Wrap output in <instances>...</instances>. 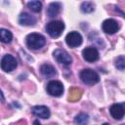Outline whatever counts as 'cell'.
Segmentation results:
<instances>
[{
  "mask_svg": "<svg viewBox=\"0 0 125 125\" xmlns=\"http://www.w3.org/2000/svg\"><path fill=\"white\" fill-rule=\"evenodd\" d=\"M114 65L117 69L119 70H123L125 69V57L124 56H119L115 59L114 62Z\"/></svg>",
  "mask_w": 125,
  "mask_h": 125,
  "instance_id": "19",
  "label": "cell"
},
{
  "mask_svg": "<svg viewBox=\"0 0 125 125\" xmlns=\"http://www.w3.org/2000/svg\"><path fill=\"white\" fill-rule=\"evenodd\" d=\"M123 106H124V108H125V103H123Z\"/></svg>",
  "mask_w": 125,
  "mask_h": 125,
  "instance_id": "22",
  "label": "cell"
},
{
  "mask_svg": "<svg viewBox=\"0 0 125 125\" xmlns=\"http://www.w3.org/2000/svg\"><path fill=\"white\" fill-rule=\"evenodd\" d=\"M18 65L17 60L12 55H5L1 60V68L5 72H11Z\"/></svg>",
  "mask_w": 125,
  "mask_h": 125,
  "instance_id": "6",
  "label": "cell"
},
{
  "mask_svg": "<svg viewBox=\"0 0 125 125\" xmlns=\"http://www.w3.org/2000/svg\"><path fill=\"white\" fill-rule=\"evenodd\" d=\"M64 29V23L61 21H52L47 23L46 31L51 37H59Z\"/></svg>",
  "mask_w": 125,
  "mask_h": 125,
  "instance_id": "3",
  "label": "cell"
},
{
  "mask_svg": "<svg viewBox=\"0 0 125 125\" xmlns=\"http://www.w3.org/2000/svg\"><path fill=\"white\" fill-rule=\"evenodd\" d=\"M32 113L34 115H36L37 117H40V118H43V119H46V118H49L50 117V110L47 106L45 105H35L32 107L31 109Z\"/></svg>",
  "mask_w": 125,
  "mask_h": 125,
  "instance_id": "12",
  "label": "cell"
},
{
  "mask_svg": "<svg viewBox=\"0 0 125 125\" xmlns=\"http://www.w3.org/2000/svg\"><path fill=\"white\" fill-rule=\"evenodd\" d=\"M26 46L32 50H39L46 44V38L40 33H30L25 38Z\"/></svg>",
  "mask_w": 125,
  "mask_h": 125,
  "instance_id": "1",
  "label": "cell"
},
{
  "mask_svg": "<svg viewBox=\"0 0 125 125\" xmlns=\"http://www.w3.org/2000/svg\"><path fill=\"white\" fill-rule=\"evenodd\" d=\"M61 9H62V4L60 2H52L47 8V15L50 18H54L60 14Z\"/></svg>",
  "mask_w": 125,
  "mask_h": 125,
  "instance_id": "13",
  "label": "cell"
},
{
  "mask_svg": "<svg viewBox=\"0 0 125 125\" xmlns=\"http://www.w3.org/2000/svg\"><path fill=\"white\" fill-rule=\"evenodd\" d=\"M33 125H41V124H40V122H39L38 120H35V121L33 122Z\"/></svg>",
  "mask_w": 125,
  "mask_h": 125,
  "instance_id": "20",
  "label": "cell"
},
{
  "mask_svg": "<svg viewBox=\"0 0 125 125\" xmlns=\"http://www.w3.org/2000/svg\"><path fill=\"white\" fill-rule=\"evenodd\" d=\"M66 44L71 48H76L82 44V36L77 31H71L65 36Z\"/></svg>",
  "mask_w": 125,
  "mask_h": 125,
  "instance_id": "7",
  "label": "cell"
},
{
  "mask_svg": "<svg viewBox=\"0 0 125 125\" xmlns=\"http://www.w3.org/2000/svg\"><path fill=\"white\" fill-rule=\"evenodd\" d=\"M79 76H80V79L82 80V82L87 85H94L100 81L99 74L95 70L90 69V68L81 70L79 73Z\"/></svg>",
  "mask_w": 125,
  "mask_h": 125,
  "instance_id": "2",
  "label": "cell"
},
{
  "mask_svg": "<svg viewBox=\"0 0 125 125\" xmlns=\"http://www.w3.org/2000/svg\"><path fill=\"white\" fill-rule=\"evenodd\" d=\"M83 59L88 62H94L99 60V52L95 47H87L82 51Z\"/></svg>",
  "mask_w": 125,
  "mask_h": 125,
  "instance_id": "9",
  "label": "cell"
},
{
  "mask_svg": "<svg viewBox=\"0 0 125 125\" xmlns=\"http://www.w3.org/2000/svg\"><path fill=\"white\" fill-rule=\"evenodd\" d=\"M0 39L3 43H10L13 39V34L10 30L1 28L0 29Z\"/></svg>",
  "mask_w": 125,
  "mask_h": 125,
  "instance_id": "15",
  "label": "cell"
},
{
  "mask_svg": "<svg viewBox=\"0 0 125 125\" xmlns=\"http://www.w3.org/2000/svg\"><path fill=\"white\" fill-rule=\"evenodd\" d=\"M122 125H125V124H122Z\"/></svg>",
  "mask_w": 125,
  "mask_h": 125,
  "instance_id": "23",
  "label": "cell"
},
{
  "mask_svg": "<svg viewBox=\"0 0 125 125\" xmlns=\"http://www.w3.org/2000/svg\"><path fill=\"white\" fill-rule=\"evenodd\" d=\"M53 56L59 63H62L63 65H69L72 62L70 55L62 49H56L53 53Z\"/></svg>",
  "mask_w": 125,
  "mask_h": 125,
  "instance_id": "5",
  "label": "cell"
},
{
  "mask_svg": "<svg viewBox=\"0 0 125 125\" xmlns=\"http://www.w3.org/2000/svg\"><path fill=\"white\" fill-rule=\"evenodd\" d=\"M102 125H109L108 123H104V124H102Z\"/></svg>",
  "mask_w": 125,
  "mask_h": 125,
  "instance_id": "21",
  "label": "cell"
},
{
  "mask_svg": "<svg viewBox=\"0 0 125 125\" xmlns=\"http://www.w3.org/2000/svg\"><path fill=\"white\" fill-rule=\"evenodd\" d=\"M109 112L114 119L121 120L125 115V108L123 106V104H113L109 108Z\"/></svg>",
  "mask_w": 125,
  "mask_h": 125,
  "instance_id": "10",
  "label": "cell"
},
{
  "mask_svg": "<svg viewBox=\"0 0 125 125\" xmlns=\"http://www.w3.org/2000/svg\"><path fill=\"white\" fill-rule=\"evenodd\" d=\"M27 7L34 13H38L41 11L42 9V3L40 1L37 0H33V1H29L27 3Z\"/></svg>",
  "mask_w": 125,
  "mask_h": 125,
  "instance_id": "17",
  "label": "cell"
},
{
  "mask_svg": "<svg viewBox=\"0 0 125 125\" xmlns=\"http://www.w3.org/2000/svg\"><path fill=\"white\" fill-rule=\"evenodd\" d=\"M102 28L107 34H114L115 32L118 31L119 24H118V22L115 20H113V19H107V20H105V21H103Z\"/></svg>",
  "mask_w": 125,
  "mask_h": 125,
  "instance_id": "8",
  "label": "cell"
},
{
  "mask_svg": "<svg viewBox=\"0 0 125 125\" xmlns=\"http://www.w3.org/2000/svg\"><path fill=\"white\" fill-rule=\"evenodd\" d=\"M47 92L53 97H60L63 92V85L61 81L52 80L47 84Z\"/></svg>",
  "mask_w": 125,
  "mask_h": 125,
  "instance_id": "4",
  "label": "cell"
},
{
  "mask_svg": "<svg viewBox=\"0 0 125 125\" xmlns=\"http://www.w3.org/2000/svg\"><path fill=\"white\" fill-rule=\"evenodd\" d=\"M19 23L24 26H31L36 23V18L28 13H21L19 16Z\"/></svg>",
  "mask_w": 125,
  "mask_h": 125,
  "instance_id": "11",
  "label": "cell"
},
{
  "mask_svg": "<svg viewBox=\"0 0 125 125\" xmlns=\"http://www.w3.org/2000/svg\"><path fill=\"white\" fill-rule=\"evenodd\" d=\"M74 121L77 125H87L88 122H89V116L86 114V113H78L75 118H74Z\"/></svg>",
  "mask_w": 125,
  "mask_h": 125,
  "instance_id": "16",
  "label": "cell"
},
{
  "mask_svg": "<svg viewBox=\"0 0 125 125\" xmlns=\"http://www.w3.org/2000/svg\"><path fill=\"white\" fill-rule=\"evenodd\" d=\"M40 72L42 75H44L45 77H53L57 74L56 68L49 63H44L40 66Z\"/></svg>",
  "mask_w": 125,
  "mask_h": 125,
  "instance_id": "14",
  "label": "cell"
},
{
  "mask_svg": "<svg viewBox=\"0 0 125 125\" xmlns=\"http://www.w3.org/2000/svg\"><path fill=\"white\" fill-rule=\"evenodd\" d=\"M80 9L83 13H92L94 10H95V5L93 2H90V1H85L81 4L80 6Z\"/></svg>",
  "mask_w": 125,
  "mask_h": 125,
  "instance_id": "18",
  "label": "cell"
}]
</instances>
